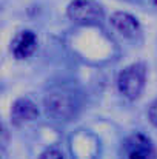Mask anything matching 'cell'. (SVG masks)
Here are the masks:
<instances>
[{
	"label": "cell",
	"instance_id": "cell-8",
	"mask_svg": "<svg viewBox=\"0 0 157 159\" xmlns=\"http://www.w3.org/2000/svg\"><path fill=\"white\" fill-rule=\"evenodd\" d=\"M39 159H65V156H63V153H62L60 150H57V148H48V150H45V152L40 155Z\"/></svg>",
	"mask_w": 157,
	"mask_h": 159
},
{
	"label": "cell",
	"instance_id": "cell-9",
	"mask_svg": "<svg viewBox=\"0 0 157 159\" xmlns=\"http://www.w3.org/2000/svg\"><path fill=\"white\" fill-rule=\"evenodd\" d=\"M148 117H150L151 124L157 127V101H154L148 108Z\"/></svg>",
	"mask_w": 157,
	"mask_h": 159
},
{
	"label": "cell",
	"instance_id": "cell-6",
	"mask_svg": "<svg viewBox=\"0 0 157 159\" xmlns=\"http://www.w3.org/2000/svg\"><path fill=\"white\" fill-rule=\"evenodd\" d=\"M109 23L111 26L123 37H136L139 33H140V23L139 20L128 14V12H123V11H119V12H114L109 19Z\"/></svg>",
	"mask_w": 157,
	"mask_h": 159
},
{
	"label": "cell",
	"instance_id": "cell-2",
	"mask_svg": "<svg viewBox=\"0 0 157 159\" xmlns=\"http://www.w3.org/2000/svg\"><path fill=\"white\" fill-rule=\"evenodd\" d=\"M66 12L77 25H96L103 19V9L94 0H74L69 3Z\"/></svg>",
	"mask_w": 157,
	"mask_h": 159
},
{
	"label": "cell",
	"instance_id": "cell-3",
	"mask_svg": "<svg viewBox=\"0 0 157 159\" xmlns=\"http://www.w3.org/2000/svg\"><path fill=\"white\" fill-rule=\"evenodd\" d=\"M45 110L54 119H69L76 111V101L65 90H52L45 96Z\"/></svg>",
	"mask_w": 157,
	"mask_h": 159
},
{
	"label": "cell",
	"instance_id": "cell-10",
	"mask_svg": "<svg viewBox=\"0 0 157 159\" xmlns=\"http://www.w3.org/2000/svg\"><path fill=\"white\" fill-rule=\"evenodd\" d=\"M153 2H154V3H156V5H157V0H153Z\"/></svg>",
	"mask_w": 157,
	"mask_h": 159
},
{
	"label": "cell",
	"instance_id": "cell-1",
	"mask_svg": "<svg viewBox=\"0 0 157 159\" xmlns=\"http://www.w3.org/2000/svg\"><path fill=\"white\" fill-rule=\"evenodd\" d=\"M145 82H146V66L143 63H133L119 73L117 88L120 94H123L126 99L136 101L142 94Z\"/></svg>",
	"mask_w": 157,
	"mask_h": 159
},
{
	"label": "cell",
	"instance_id": "cell-4",
	"mask_svg": "<svg viewBox=\"0 0 157 159\" xmlns=\"http://www.w3.org/2000/svg\"><path fill=\"white\" fill-rule=\"evenodd\" d=\"M122 159H156L153 141L142 133L131 134L122 145Z\"/></svg>",
	"mask_w": 157,
	"mask_h": 159
},
{
	"label": "cell",
	"instance_id": "cell-5",
	"mask_svg": "<svg viewBox=\"0 0 157 159\" xmlns=\"http://www.w3.org/2000/svg\"><path fill=\"white\" fill-rule=\"evenodd\" d=\"M36 50H37V36L29 30L19 31L11 42V53L17 60L31 57Z\"/></svg>",
	"mask_w": 157,
	"mask_h": 159
},
{
	"label": "cell",
	"instance_id": "cell-7",
	"mask_svg": "<svg viewBox=\"0 0 157 159\" xmlns=\"http://www.w3.org/2000/svg\"><path fill=\"white\" fill-rule=\"evenodd\" d=\"M37 116H39L37 105L31 99H28V98H20V99H17L12 104V108H11V120L15 125H22L25 122L34 120Z\"/></svg>",
	"mask_w": 157,
	"mask_h": 159
}]
</instances>
